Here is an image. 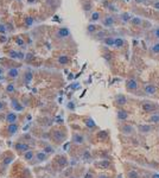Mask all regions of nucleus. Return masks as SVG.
Segmentation results:
<instances>
[{
  "label": "nucleus",
  "mask_w": 159,
  "mask_h": 178,
  "mask_svg": "<svg viewBox=\"0 0 159 178\" xmlns=\"http://www.w3.org/2000/svg\"><path fill=\"white\" fill-rule=\"evenodd\" d=\"M126 176H127V178H141L140 172L137 170H128L126 172Z\"/></svg>",
  "instance_id": "obj_22"
},
{
  "label": "nucleus",
  "mask_w": 159,
  "mask_h": 178,
  "mask_svg": "<svg viewBox=\"0 0 159 178\" xmlns=\"http://www.w3.org/2000/svg\"><path fill=\"white\" fill-rule=\"evenodd\" d=\"M125 45H126V42H125L124 38H121V37H115L114 48H116V49H122Z\"/></svg>",
  "instance_id": "obj_18"
},
{
  "label": "nucleus",
  "mask_w": 159,
  "mask_h": 178,
  "mask_svg": "<svg viewBox=\"0 0 159 178\" xmlns=\"http://www.w3.org/2000/svg\"><path fill=\"white\" fill-rule=\"evenodd\" d=\"M84 178H93V174H91V172H87Z\"/></svg>",
  "instance_id": "obj_41"
},
{
  "label": "nucleus",
  "mask_w": 159,
  "mask_h": 178,
  "mask_svg": "<svg viewBox=\"0 0 159 178\" xmlns=\"http://www.w3.org/2000/svg\"><path fill=\"white\" fill-rule=\"evenodd\" d=\"M1 73H2V70H1V69H0V74H1Z\"/></svg>",
  "instance_id": "obj_46"
},
{
  "label": "nucleus",
  "mask_w": 159,
  "mask_h": 178,
  "mask_svg": "<svg viewBox=\"0 0 159 178\" xmlns=\"http://www.w3.org/2000/svg\"><path fill=\"white\" fill-rule=\"evenodd\" d=\"M55 151H54V149L52 147H50V146H48L46 149H45V153H54Z\"/></svg>",
  "instance_id": "obj_40"
},
{
  "label": "nucleus",
  "mask_w": 159,
  "mask_h": 178,
  "mask_svg": "<svg viewBox=\"0 0 159 178\" xmlns=\"http://www.w3.org/2000/svg\"><path fill=\"white\" fill-rule=\"evenodd\" d=\"M69 62H70V58L67 55H61L58 57V63L62 65H67V64H69Z\"/></svg>",
  "instance_id": "obj_23"
},
{
  "label": "nucleus",
  "mask_w": 159,
  "mask_h": 178,
  "mask_svg": "<svg viewBox=\"0 0 159 178\" xmlns=\"http://www.w3.org/2000/svg\"><path fill=\"white\" fill-rule=\"evenodd\" d=\"M15 150H17V151H20V152H27V151H29V145L18 143V144L15 145Z\"/></svg>",
  "instance_id": "obj_28"
},
{
  "label": "nucleus",
  "mask_w": 159,
  "mask_h": 178,
  "mask_svg": "<svg viewBox=\"0 0 159 178\" xmlns=\"http://www.w3.org/2000/svg\"><path fill=\"white\" fill-rule=\"evenodd\" d=\"M151 51L155 55H159V42H156L151 45Z\"/></svg>",
  "instance_id": "obj_29"
},
{
  "label": "nucleus",
  "mask_w": 159,
  "mask_h": 178,
  "mask_svg": "<svg viewBox=\"0 0 159 178\" xmlns=\"http://www.w3.org/2000/svg\"><path fill=\"white\" fill-rule=\"evenodd\" d=\"M97 138H99L100 140L105 141V140H107V139L109 138V132L106 131V129H103V131H99V133H97Z\"/></svg>",
  "instance_id": "obj_21"
},
{
  "label": "nucleus",
  "mask_w": 159,
  "mask_h": 178,
  "mask_svg": "<svg viewBox=\"0 0 159 178\" xmlns=\"http://www.w3.org/2000/svg\"><path fill=\"white\" fill-rule=\"evenodd\" d=\"M149 124L151 125H159V112L158 113H155V114H151L147 119Z\"/></svg>",
  "instance_id": "obj_17"
},
{
  "label": "nucleus",
  "mask_w": 159,
  "mask_h": 178,
  "mask_svg": "<svg viewBox=\"0 0 159 178\" xmlns=\"http://www.w3.org/2000/svg\"><path fill=\"white\" fill-rule=\"evenodd\" d=\"M132 17H133V15H132L130 12H122V13H120V15H119V20H120L122 24H130Z\"/></svg>",
  "instance_id": "obj_15"
},
{
  "label": "nucleus",
  "mask_w": 159,
  "mask_h": 178,
  "mask_svg": "<svg viewBox=\"0 0 159 178\" xmlns=\"http://www.w3.org/2000/svg\"><path fill=\"white\" fill-rule=\"evenodd\" d=\"M54 36H55V38L63 40V39L70 38V37H71V32H70V30H69L68 27H66V26L56 27V29H54Z\"/></svg>",
  "instance_id": "obj_2"
},
{
  "label": "nucleus",
  "mask_w": 159,
  "mask_h": 178,
  "mask_svg": "<svg viewBox=\"0 0 159 178\" xmlns=\"http://www.w3.org/2000/svg\"><path fill=\"white\" fill-rule=\"evenodd\" d=\"M130 25H131V27H133V29H140V27L144 25V20H143V18L139 17V15H133L132 19H131V21H130Z\"/></svg>",
  "instance_id": "obj_8"
},
{
  "label": "nucleus",
  "mask_w": 159,
  "mask_h": 178,
  "mask_svg": "<svg viewBox=\"0 0 159 178\" xmlns=\"http://www.w3.org/2000/svg\"><path fill=\"white\" fill-rule=\"evenodd\" d=\"M125 87L126 90L128 93H132V94H137V90L139 87V83H138V80L134 79V77H130L126 80V83H125Z\"/></svg>",
  "instance_id": "obj_4"
},
{
  "label": "nucleus",
  "mask_w": 159,
  "mask_h": 178,
  "mask_svg": "<svg viewBox=\"0 0 159 178\" xmlns=\"http://www.w3.org/2000/svg\"><path fill=\"white\" fill-rule=\"evenodd\" d=\"M140 107H141L143 112L147 113V114H155V113H158L159 112V104L157 102H155V101H151V100L141 101Z\"/></svg>",
  "instance_id": "obj_1"
},
{
  "label": "nucleus",
  "mask_w": 159,
  "mask_h": 178,
  "mask_svg": "<svg viewBox=\"0 0 159 178\" xmlns=\"http://www.w3.org/2000/svg\"><path fill=\"white\" fill-rule=\"evenodd\" d=\"M97 178H109V177H108L107 175H103V174H102V175H99V177Z\"/></svg>",
  "instance_id": "obj_44"
},
{
  "label": "nucleus",
  "mask_w": 159,
  "mask_h": 178,
  "mask_svg": "<svg viewBox=\"0 0 159 178\" xmlns=\"http://www.w3.org/2000/svg\"><path fill=\"white\" fill-rule=\"evenodd\" d=\"M36 157H37L38 162H44V160H46V153H45V152H38Z\"/></svg>",
  "instance_id": "obj_32"
},
{
  "label": "nucleus",
  "mask_w": 159,
  "mask_h": 178,
  "mask_svg": "<svg viewBox=\"0 0 159 178\" xmlns=\"http://www.w3.org/2000/svg\"><path fill=\"white\" fill-rule=\"evenodd\" d=\"M152 35H153V37L159 42V26H156V27L152 30Z\"/></svg>",
  "instance_id": "obj_36"
},
{
  "label": "nucleus",
  "mask_w": 159,
  "mask_h": 178,
  "mask_svg": "<svg viewBox=\"0 0 159 178\" xmlns=\"http://www.w3.org/2000/svg\"><path fill=\"white\" fill-rule=\"evenodd\" d=\"M14 90H15V87H14L13 83H10V85L6 87V91H7V93H13Z\"/></svg>",
  "instance_id": "obj_38"
},
{
  "label": "nucleus",
  "mask_w": 159,
  "mask_h": 178,
  "mask_svg": "<svg viewBox=\"0 0 159 178\" xmlns=\"http://www.w3.org/2000/svg\"><path fill=\"white\" fill-rule=\"evenodd\" d=\"M120 132L124 134V135H133L135 133V128L133 125L131 124H127V122H124L120 127H119Z\"/></svg>",
  "instance_id": "obj_5"
},
{
  "label": "nucleus",
  "mask_w": 159,
  "mask_h": 178,
  "mask_svg": "<svg viewBox=\"0 0 159 178\" xmlns=\"http://www.w3.org/2000/svg\"><path fill=\"white\" fill-rule=\"evenodd\" d=\"M95 166L99 168V169H102V170H108L113 165H112V163L108 159H101V160H99V162L95 163Z\"/></svg>",
  "instance_id": "obj_12"
},
{
  "label": "nucleus",
  "mask_w": 159,
  "mask_h": 178,
  "mask_svg": "<svg viewBox=\"0 0 159 178\" xmlns=\"http://www.w3.org/2000/svg\"><path fill=\"white\" fill-rule=\"evenodd\" d=\"M144 94L147 96H153L157 94V87L153 83H145L144 85Z\"/></svg>",
  "instance_id": "obj_10"
},
{
  "label": "nucleus",
  "mask_w": 159,
  "mask_h": 178,
  "mask_svg": "<svg viewBox=\"0 0 159 178\" xmlns=\"http://www.w3.org/2000/svg\"><path fill=\"white\" fill-rule=\"evenodd\" d=\"M6 121H7V122H10V124H14V122L17 121V114H15V113H13V112L8 113V114H7V116H6Z\"/></svg>",
  "instance_id": "obj_27"
},
{
  "label": "nucleus",
  "mask_w": 159,
  "mask_h": 178,
  "mask_svg": "<svg viewBox=\"0 0 159 178\" xmlns=\"http://www.w3.org/2000/svg\"><path fill=\"white\" fill-rule=\"evenodd\" d=\"M26 1H27V2L30 4V5H32V4H36V2L38 1V0H26Z\"/></svg>",
  "instance_id": "obj_43"
},
{
  "label": "nucleus",
  "mask_w": 159,
  "mask_h": 178,
  "mask_svg": "<svg viewBox=\"0 0 159 178\" xmlns=\"http://www.w3.org/2000/svg\"><path fill=\"white\" fill-rule=\"evenodd\" d=\"M102 17H103V14H102L101 11H93L90 13V15H89V23H94L95 24V23L100 21L102 19Z\"/></svg>",
  "instance_id": "obj_11"
},
{
  "label": "nucleus",
  "mask_w": 159,
  "mask_h": 178,
  "mask_svg": "<svg viewBox=\"0 0 159 178\" xmlns=\"http://www.w3.org/2000/svg\"><path fill=\"white\" fill-rule=\"evenodd\" d=\"M152 7H153V10L159 12V0H153L152 1Z\"/></svg>",
  "instance_id": "obj_39"
},
{
  "label": "nucleus",
  "mask_w": 159,
  "mask_h": 178,
  "mask_svg": "<svg viewBox=\"0 0 159 178\" xmlns=\"http://www.w3.org/2000/svg\"><path fill=\"white\" fill-rule=\"evenodd\" d=\"M158 133H159V128H158Z\"/></svg>",
  "instance_id": "obj_47"
},
{
  "label": "nucleus",
  "mask_w": 159,
  "mask_h": 178,
  "mask_svg": "<svg viewBox=\"0 0 159 178\" xmlns=\"http://www.w3.org/2000/svg\"><path fill=\"white\" fill-rule=\"evenodd\" d=\"M84 124H85V126H87L88 128H90V129L96 128V124H95V121H94L91 118H87V119L84 120Z\"/></svg>",
  "instance_id": "obj_25"
},
{
  "label": "nucleus",
  "mask_w": 159,
  "mask_h": 178,
  "mask_svg": "<svg viewBox=\"0 0 159 178\" xmlns=\"http://www.w3.org/2000/svg\"><path fill=\"white\" fill-rule=\"evenodd\" d=\"M12 107L14 108V110H20V109H23V107L21 106H19L18 104V102L14 100V101H12Z\"/></svg>",
  "instance_id": "obj_37"
},
{
  "label": "nucleus",
  "mask_w": 159,
  "mask_h": 178,
  "mask_svg": "<svg viewBox=\"0 0 159 178\" xmlns=\"http://www.w3.org/2000/svg\"><path fill=\"white\" fill-rule=\"evenodd\" d=\"M7 76L11 77V79H17V77L19 76V71H18V69H15V68L10 69V70L7 71Z\"/></svg>",
  "instance_id": "obj_26"
},
{
  "label": "nucleus",
  "mask_w": 159,
  "mask_h": 178,
  "mask_svg": "<svg viewBox=\"0 0 159 178\" xmlns=\"http://www.w3.org/2000/svg\"><path fill=\"white\" fill-rule=\"evenodd\" d=\"M14 42H15V44H17L18 46H20V48H25V45H26V43H25L23 36H17V37L14 38Z\"/></svg>",
  "instance_id": "obj_24"
},
{
  "label": "nucleus",
  "mask_w": 159,
  "mask_h": 178,
  "mask_svg": "<svg viewBox=\"0 0 159 178\" xmlns=\"http://www.w3.org/2000/svg\"><path fill=\"white\" fill-rule=\"evenodd\" d=\"M137 129L141 134H149L153 131V125H151V124H140V125H138Z\"/></svg>",
  "instance_id": "obj_9"
},
{
  "label": "nucleus",
  "mask_w": 159,
  "mask_h": 178,
  "mask_svg": "<svg viewBox=\"0 0 159 178\" xmlns=\"http://www.w3.org/2000/svg\"><path fill=\"white\" fill-rule=\"evenodd\" d=\"M81 5H82V10H83L85 13L91 12V10H93V2H91L90 0H87V1L82 0V1H81Z\"/></svg>",
  "instance_id": "obj_16"
},
{
  "label": "nucleus",
  "mask_w": 159,
  "mask_h": 178,
  "mask_svg": "<svg viewBox=\"0 0 159 178\" xmlns=\"http://www.w3.org/2000/svg\"><path fill=\"white\" fill-rule=\"evenodd\" d=\"M100 30H101L100 25L94 24V23H89L88 26H87V33L90 35V36H94V35H95L97 31H100Z\"/></svg>",
  "instance_id": "obj_13"
},
{
  "label": "nucleus",
  "mask_w": 159,
  "mask_h": 178,
  "mask_svg": "<svg viewBox=\"0 0 159 178\" xmlns=\"http://www.w3.org/2000/svg\"><path fill=\"white\" fill-rule=\"evenodd\" d=\"M82 159H83L84 162H90L91 156H90V152H89L88 150H85V151L83 152V154H82Z\"/></svg>",
  "instance_id": "obj_30"
},
{
  "label": "nucleus",
  "mask_w": 159,
  "mask_h": 178,
  "mask_svg": "<svg viewBox=\"0 0 159 178\" xmlns=\"http://www.w3.org/2000/svg\"><path fill=\"white\" fill-rule=\"evenodd\" d=\"M151 178H159V174H157V172L152 174V175H151Z\"/></svg>",
  "instance_id": "obj_42"
},
{
  "label": "nucleus",
  "mask_w": 159,
  "mask_h": 178,
  "mask_svg": "<svg viewBox=\"0 0 159 178\" xmlns=\"http://www.w3.org/2000/svg\"><path fill=\"white\" fill-rule=\"evenodd\" d=\"M101 24L102 26L107 27V29H110V27H114L115 24H116V18L114 14L112 13H108V14H105L101 19Z\"/></svg>",
  "instance_id": "obj_3"
},
{
  "label": "nucleus",
  "mask_w": 159,
  "mask_h": 178,
  "mask_svg": "<svg viewBox=\"0 0 159 178\" xmlns=\"http://www.w3.org/2000/svg\"><path fill=\"white\" fill-rule=\"evenodd\" d=\"M17 131H18V126L14 124H11V126L8 127V132H10V134H14V133H17Z\"/></svg>",
  "instance_id": "obj_33"
},
{
  "label": "nucleus",
  "mask_w": 159,
  "mask_h": 178,
  "mask_svg": "<svg viewBox=\"0 0 159 178\" xmlns=\"http://www.w3.org/2000/svg\"><path fill=\"white\" fill-rule=\"evenodd\" d=\"M7 27H6V25L4 24V23H0V35H6L7 33Z\"/></svg>",
  "instance_id": "obj_35"
},
{
  "label": "nucleus",
  "mask_w": 159,
  "mask_h": 178,
  "mask_svg": "<svg viewBox=\"0 0 159 178\" xmlns=\"http://www.w3.org/2000/svg\"><path fill=\"white\" fill-rule=\"evenodd\" d=\"M2 108H4V103H2V102H1V101H0V110H1V109H2Z\"/></svg>",
  "instance_id": "obj_45"
},
{
  "label": "nucleus",
  "mask_w": 159,
  "mask_h": 178,
  "mask_svg": "<svg viewBox=\"0 0 159 178\" xmlns=\"http://www.w3.org/2000/svg\"><path fill=\"white\" fill-rule=\"evenodd\" d=\"M102 43H103V45H106V46H114L115 37H113V36H108V37H106V38L102 40Z\"/></svg>",
  "instance_id": "obj_19"
},
{
  "label": "nucleus",
  "mask_w": 159,
  "mask_h": 178,
  "mask_svg": "<svg viewBox=\"0 0 159 178\" xmlns=\"http://www.w3.org/2000/svg\"><path fill=\"white\" fill-rule=\"evenodd\" d=\"M128 118H130V113H128V110H126V109H124V108H119V109L116 110V119H118L120 122H125V121H127Z\"/></svg>",
  "instance_id": "obj_7"
},
{
  "label": "nucleus",
  "mask_w": 159,
  "mask_h": 178,
  "mask_svg": "<svg viewBox=\"0 0 159 178\" xmlns=\"http://www.w3.org/2000/svg\"><path fill=\"white\" fill-rule=\"evenodd\" d=\"M33 152L32 151H27V152H25V154H24V159L25 160H31L32 158H33Z\"/></svg>",
  "instance_id": "obj_34"
},
{
  "label": "nucleus",
  "mask_w": 159,
  "mask_h": 178,
  "mask_svg": "<svg viewBox=\"0 0 159 178\" xmlns=\"http://www.w3.org/2000/svg\"><path fill=\"white\" fill-rule=\"evenodd\" d=\"M127 102H128V99L124 94H118V95L114 96V103H115V106H118L120 108L124 107V106H126Z\"/></svg>",
  "instance_id": "obj_6"
},
{
  "label": "nucleus",
  "mask_w": 159,
  "mask_h": 178,
  "mask_svg": "<svg viewBox=\"0 0 159 178\" xmlns=\"http://www.w3.org/2000/svg\"><path fill=\"white\" fill-rule=\"evenodd\" d=\"M32 73L31 71H26L25 74H24V79H25V83H30L31 82V80H32Z\"/></svg>",
  "instance_id": "obj_31"
},
{
  "label": "nucleus",
  "mask_w": 159,
  "mask_h": 178,
  "mask_svg": "<svg viewBox=\"0 0 159 178\" xmlns=\"http://www.w3.org/2000/svg\"><path fill=\"white\" fill-rule=\"evenodd\" d=\"M73 141L75 144H83L84 143V137L80 133H74L73 134Z\"/></svg>",
  "instance_id": "obj_20"
},
{
  "label": "nucleus",
  "mask_w": 159,
  "mask_h": 178,
  "mask_svg": "<svg viewBox=\"0 0 159 178\" xmlns=\"http://www.w3.org/2000/svg\"><path fill=\"white\" fill-rule=\"evenodd\" d=\"M109 35H108V32L106 31V30H103V29H101L100 31H97L94 36H93V38L95 39V40H99V42H102L106 37H108Z\"/></svg>",
  "instance_id": "obj_14"
}]
</instances>
